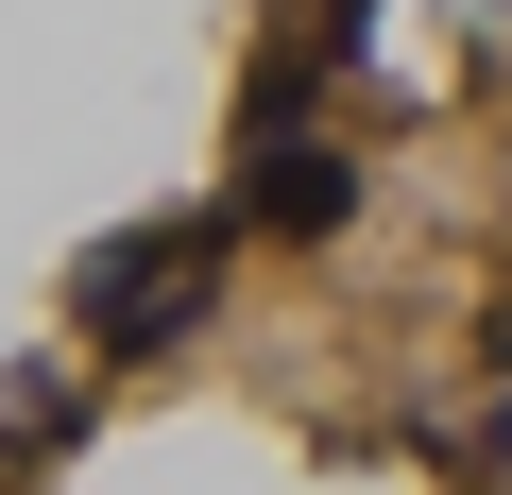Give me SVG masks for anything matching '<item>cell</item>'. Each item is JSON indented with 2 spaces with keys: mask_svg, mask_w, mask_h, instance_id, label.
<instances>
[{
  "mask_svg": "<svg viewBox=\"0 0 512 495\" xmlns=\"http://www.w3.org/2000/svg\"><path fill=\"white\" fill-rule=\"evenodd\" d=\"M69 444H86V393L69 376H0V478H52Z\"/></svg>",
  "mask_w": 512,
  "mask_h": 495,
  "instance_id": "obj_3",
  "label": "cell"
},
{
  "mask_svg": "<svg viewBox=\"0 0 512 495\" xmlns=\"http://www.w3.org/2000/svg\"><path fill=\"white\" fill-rule=\"evenodd\" d=\"M376 52V0H308V18H291V69L325 86V69H359Z\"/></svg>",
  "mask_w": 512,
  "mask_h": 495,
  "instance_id": "obj_4",
  "label": "cell"
},
{
  "mask_svg": "<svg viewBox=\"0 0 512 495\" xmlns=\"http://www.w3.org/2000/svg\"><path fill=\"white\" fill-rule=\"evenodd\" d=\"M239 222L256 239H342L359 222V154L342 137H239Z\"/></svg>",
  "mask_w": 512,
  "mask_h": 495,
  "instance_id": "obj_2",
  "label": "cell"
},
{
  "mask_svg": "<svg viewBox=\"0 0 512 495\" xmlns=\"http://www.w3.org/2000/svg\"><path fill=\"white\" fill-rule=\"evenodd\" d=\"M205 308H222V222H137V239H103V257L69 274L86 359H171Z\"/></svg>",
  "mask_w": 512,
  "mask_h": 495,
  "instance_id": "obj_1",
  "label": "cell"
}]
</instances>
